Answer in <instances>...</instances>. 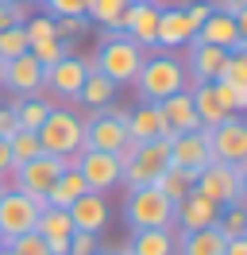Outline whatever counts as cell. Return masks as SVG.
<instances>
[{
    "label": "cell",
    "mask_w": 247,
    "mask_h": 255,
    "mask_svg": "<svg viewBox=\"0 0 247 255\" xmlns=\"http://www.w3.org/2000/svg\"><path fill=\"white\" fill-rule=\"evenodd\" d=\"M66 255H97V236H93V232H74Z\"/></svg>",
    "instance_id": "obj_43"
},
{
    "label": "cell",
    "mask_w": 247,
    "mask_h": 255,
    "mask_svg": "<svg viewBox=\"0 0 247 255\" xmlns=\"http://www.w3.org/2000/svg\"><path fill=\"white\" fill-rule=\"evenodd\" d=\"M8 190H12V186H8V178H0V197H4Z\"/></svg>",
    "instance_id": "obj_48"
},
{
    "label": "cell",
    "mask_w": 247,
    "mask_h": 255,
    "mask_svg": "<svg viewBox=\"0 0 247 255\" xmlns=\"http://www.w3.org/2000/svg\"><path fill=\"white\" fill-rule=\"evenodd\" d=\"M158 8L162 4H147V0H131L124 12V27L120 31L143 50H158L154 47V31H158Z\"/></svg>",
    "instance_id": "obj_16"
},
{
    "label": "cell",
    "mask_w": 247,
    "mask_h": 255,
    "mask_svg": "<svg viewBox=\"0 0 247 255\" xmlns=\"http://www.w3.org/2000/svg\"><path fill=\"white\" fill-rule=\"evenodd\" d=\"M193 190L205 193L209 201H216L220 209L244 205V193H247V162H209L205 170L193 174Z\"/></svg>",
    "instance_id": "obj_5"
},
{
    "label": "cell",
    "mask_w": 247,
    "mask_h": 255,
    "mask_svg": "<svg viewBox=\"0 0 247 255\" xmlns=\"http://www.w3.org/2000/svg\"><path fill=\"white\" fill-rule=\"evenodd\" d=\"M209 151L213 162H247V124L240 116H228L224 124L209 128Z\"/></svg>",
    "instance_id": "obj_12"
},
{
    "label": "cell",
    "mask_w": 247,
    "mask_h": 255,
    "mask_svg": "<svg viewBox=\"0 0 247 255\" xmlns=\"http://www.w3.org/2000/svg\"><path fill=\"white\" fill-rule=\"evenodd\" d=\"M8 151H12V162H15V166H19V162H27V159H35V155H43L39 135L27 131V128H15L12 135H8Z\"/></svg>",
    "instance_id": "obj_32"
},
{
    "label": "cell",
    "mask_w": 247,
    "mask_h": 255,
    "mask_svg": "<svg viewBox=\"0 0 247 255\" xmlns=\"http://www.w3.org/2000/svg\"><path fill=\"white\" fill-rule=\"evenodd\" d=\"M116 159H120V182L127 186V190L154 186L158 174L170 166V139H154V143H127Z\"/></svg>",
    "instance_id": "obj_3"
},
{
    "label": "cell",
    "mask_w": 247,
    "mask_h": 255,
    "mask_svg": "<svg viewBox=\"0 0 247 255\" xmlns=\"http://www.w3.org/2000/svg\"><path fill=\"white\" fill-rule=\"evenodd\" d=\"M39 147L43 155H62V159H74L77 151L85 147V116H77L74 109H62L50 105L46 120L39 124Z\"/></svg>",
    "instance_id": "obj_4"
},
{
    "label": "cell",
    "mask_w": 247,
    "mask_h": 255,
    "mask_svg": "<svg viewBox=\"0 0 247 255\" xmlns=\"http://www.w3.org/2000/svg\"><path fill=\"white\" fill-rule=\"evenodd\" d=\"M8 4H35V0H8ZM39 4H43V0H39Z\"/></svg>",
    "instance_id": "obj_50"
},
{
    "label": "cell",
    "mask_w": 247,
    "mask_h": 255,
    "mask_svg": "<svg viewBox=\"0 0 247 255\" xmlns=\"http://www.w3.org/2000/svg\"><path fill=\"white\" fill-rule=\"evenodd\" d=\"M15 124L27 128V131H39V124L46 120V112H50V101H43V97H15Z\"/></svg>",
    "instance_id": "obj_30"
},
{
    "label": "cell",
    "mask_w": 247,
    "mask_h": 255,
    "mask_svg": "<svg viewBox=\"0 0 247 255\" xmlns=\"http://www.w3.org/2000/svg\"><path fill=\"white\" fill-rule=\"evenodd\" d=\"M209 16H213V4H205V0H189V4H185V19H189V27H193V31H197Z\"/></svg>",
    "instance_id": "obj_44"
},
{
    "label": "cell",
    "mask_w": 247,
    "mask_h": 255,
    "mask_svg": "<svg viewBox=\"0 0 247 255\" xmlns=\"http://www.w3.org/2000/svg\"><path fill=\"white\" fill-rule=\"evenodd\" d=\"M213 162L209 151V128H193V131H178L170 135V166H182L189 174H197Z\"/></svg>",
    "instance_id": "obj_11"
},
{
    "label": "cell",
    "mask_w": 247,
    "mask_h": 255,
    "mask_svg": "<svg viewBox=\"0 0 247 255\" xmlns=\"http://www.w3.org/2000/svg\"><path fill=\"white\" fill-rule=\"evenodd\" d=\"M23 19H27V4H8V0H0V31L19 27Z\"/></svg>",
    "instance_id": "obj_42"
},
{
    "label": "cell",
    "mask_w": 247,
    "mask_h": 255,
    "mask_svg": "<svg viewBox=\"0 0 247 255\" xmlns=\"http://www.w3.org/2000/svg\"><path fill=\"white\" fill-rule=\"evenodd\" d=\"M74 170L85 178L89 193H108V190L120 186V159L108 155V151H89V147H81L74 155Z\"/></svg>",
    "instance_id": "obj_10"
},
{
    "label": "cell",
    "mask_w": 247,
    "mask_h": 255,
    "mask_svg": "<svg viewBox=\"0 0 247 255\" xmlns=\"http://www.w3.org/2000/svg\"><path fill=\"white\" fill-rule=\"evenodd\" d=\"M174 228H143V232H131L127 240V255H174Z\"/></svg>",
    "instance_id": "obj_26"
},
{
    "label": "cell",
    "mask_w": 247,
    "mask_h": 255,
    "mask_svg": "<svg viewBox=\"0 0 247 255\" xmlns=\"http://www.w3.org/2000/svg\"><path fill=\"white\" fill-rule=\"evenodd\" d=\"M224 255H247V236L224 240Z\"/></svg>",
    "instance_id": "obj_47"
},
{
    "label": "cell",
    "mask_w": 247,
    "mask_h": 255,
    "mask_svg": "<svg viewBox=\"0 0 247 255\" xmlns=\"http://www.w3.org/2000/svg\"><path fill=\"white\" fill-rule=\"evenodd\" d=\"M174 255H224L220 228H201V232H178Z\"/></svg>",
    "instance_id": "obj_27"
},
{
    "label": "cell",
    "mask_w": 247,
    "mask_h": 255,
    "mask_svg": "<svg viewBox=\"0 0 247 255\" xmlns=\"http://www.w3.org/2000/svg\"><path fill=\"white\" fill-rule=\"evenodd\" d=\"M0 85H4V62H0Z\"/></svg>",
    "instance_id": "obj_51"
},
{
    "label": "cell",
    "mask_w": 247,
    "mask_h": 255,
    "mask_svg": "<svg viewBox=\"0 0 247 255\" xmlns=\"http://www.w3.org/2000/svg\"><path fill=\"white\" fill-rule=\"evenodd\" d=\"M85 70H89V58L66 54L62 62H54V66L43 70V89L66 97V101H77V89H81V81H85Z\"/></svg>",
    "instance_id": "obj_13"
},
{
    "label": "cell",
    "mask_w": 247,
    "mask_h": 255,
    "mask_svg": "<svg viewBox=\"0 0 247 255\" xmlns=\"http://www.w3.org/2000/svg\"><path fill=\"white\" fill-rule=\"evenodd\" d=\"M131 0H89V23L105 27V31H120L124 27V12H127Z\"/></svg>",
    "instance_id": "obj_29"
},
{
    "label": "cell",
    "mask_w": 247,
    "mask_h": 255,
    "mask_svg": "<svg viewBox=\"0 0 247 255\" xmlns=\"http://www.w3.org/2000/svg\"><path fill=\"white\" fill-rule=\"evenodd\" d=\"M15 170V162H12V151H8V139H0V178H8Z\"/></svg>",
    "instance_id": "obj_46"
},
{
    "label": "cell",
    "mask_w": 247,
    "mask_h": 255,
    "mask_svg": "<svg viewBox=\"0 0 247 255\" xmlns=\"http://www.w3.org/2000/svg\"><path fill=\"white\" fill-rule=\"evenodd\" d=\"M81 193H89V186H85V178L77 174L74 166H66V170L58 174V182L50 186V193H46V201H43V205H54V209H70V205L77 201V197H81Z\"/></svg>",
    "instance_id": "obj_28"
},
{
    "label": "cell",
    "mask_w": 247,
    "mask_h": 255,
    "mask_svg": "<svg viewBox=\"0 0 247 255\" xmlns=\"http://www.w3.org/2000/svg\"><path fill=\"white\" fill-rule=\"evenodd\" d=\"M46 16H85L89 12V0H43Z\"/></svg>",
    "instance_id": "obj_41"
},
{
    "label": "cell",
    "mask_w": 247,
    "mask_h": 255,
    "mask_svg": "<svg viewBox=\"0 0 247 255\" xmlns=\"http://www.w3.org/2000/svg\"><path fill=\"white\" fill-rule=\"evenodd\" d=\"M216 228H220V236H224V240L247 236V209H244V205H228V209H220V217H216Z\"/></svg>",
    "instance_id": "obj_34"
},
{
    "label": "cell",
    "mask_w": 247,
    "mask_h": 255,
    "mask_svg": "<svg viewBox=\"0 0 247 255\" xmlns=\"http://www.w3.org/2000/svg\"><path fill=\"white\" fill-rule=\"evenodd\" d=\"M15 112H12V105H0V139H8V135H12L15 131Z\"/></svg>",
    "instance_id": "obj_45"
},
{
    "label": "cell",
    "mask_w": 247,
    "mask_h": 255,
    "mask_svg": "<svg viewBox=\"0 0 247 255\" xmlns=\"http://www.w3.org/2000/svg\"><path fill=\"white\" fill-rule=\"evenodd\" d=\"M66 166H74V159H62V155H35V159L19 162L12 174H8V186L19 193H27L35 201H46L50 186L58 182V174Z\"/></svg>",
    "instance_id": "obj_6"
},
{
    "label": "cell",
    "mask_w": 247,
    "mask_h": 255,
    "mask_svg": "<svg viewBox=\"0 0 247 255\" xmlns=\"http://www.w3.org/2000/svg\"><path fill=\"white\" fill-rule=\"evenodd\" d=\"M4 89H12L15 97H39L43 93V66L31 58V50H23L12 62H4Z\"/></svg>",
    "instance_id": "obj_19"
},
{
    "label": "cell",
    "mask_w": 247,
    "mask_h": 255,
    "mask_svg": "<svg viewBox=\"0 0 247 255\" xmlns=\"http://www.w3.org/2000/svg\"><path fill=\"white\" fill-rule=\"evenodd\" d=\"M35 232L46 240L50 255H66V252H70V236H74L77 228H74V221H70V213H66V209L43 205L39 221H35Z\"/></svg>",
    "instance_id": "obj_20"
},
{
    "label": "cell",
    "mask_w": 247,
    "mask_h": 255,
    "mask_svg": "<svg viewBox=\"0 0 247 255\" xmlns=\"http://www.w3.org/2000/svg\"><path fill=\"white\" fill-rule=\"evenodd\" d=\"M131 85H135L139 101L158 105V101H166L170 93L189 89L185 62L178 58V54H170V50H151V54L143 58V66H139V74H135V81H131Z\"/></svg>",
    "instance_id": "obj_1"
},
{
    "label": "cell",
    "mask_w": 247,
    "mask_h": 255,
    "mask_svg": "<svg viewBox=\"0 0 247 255\" xmlns=\"http://www.w3.org/2000/svg\"><path fill=\"white\" fill-rule=\"evenodd\" d=\"M154 190L162 193V197H170V201L178 205L185 193L193 190V174H189V170H182V166H166V170L158 174V182H154Z\"/></svg>",
    "instance_id": "obj_31"
},
{
    "label": "cell",
    "mask_w": 247,
    "mask_h": 255,
    "mask_svg": "<svg viewBox=\"0 0 247 255\" xmlns=\"http://www.w3.org/2000/svg\"><path fill=\"white\" fill-rule=\"evenodd\" d=\"M216 217H220V205L209 201L205 193L189 190L174 205V228L178 232H201V228H216Z\"/></svg>",
    "instance_id": "obj_14"
},
{
    "label": "cell",
    "mask_w": 247,
    "mask_h": 255,
    "mask_svg": "<svg viewBox=\"0 0 247 255\" xmlns=\"http://www.w3.org/2000/svg\"><path fill=\"white\" fill-rule=\"evenodd\" d=\"M27 50V35H23V23L19 27H8V31H0V62H12Z\"/></svg>",
    "instance_id": "obj_35"
},
{
    "label": "cell",
    "mask_w": 247,
    "mask_h": 255,
    "mask_svg": "<svg viewBox=\"0 0 247 255\" xmlns=\"http://www.w3.org/2000/svg\"><path fill=\"white\" fill-rule=\"evenodd\" d=\"M224 58H228V50L220 47H209V43H185V78L189 85H197V81H220V70H224Z\"/></svg>",
    "instance_id": "obj_17"
},
{
    "label": "cell",
    "mask_w": 247,
    "mask_h": 255,
    "mask_svg": "<svg viewBox=\"0 0 247 255\" xmlns=\"http://www.w3.org/2000/svg\"><path fill=\"white\" fill-rule=\"evenodd\" d=\"M8 248H12L15 255H50V248H46V240L39 236V232H23V236L8 240Z\"/></svg>",
    "instance_id": "obj_40"
},
{
    "label": "cell",
    "mask_w": 247,
    "mask_h": 255,
    "mask_svg": "<svg viewBox=\"0 0 247 255\" xmlns=\"http://www.w3.org/2000/svg\"><path fill=\"white\" fill-rule=\"evenodd\" d=\"M116 255H127V252H116Z\"/></svg>",
    "instance_id": "obj_53"
},
{
    "label": "cell",
    "mask_w": 247,
    "mask_h": 255,
    "mask_svg": "<svg viewBox=\"0 0 247 255\" xmlns=\"http://www.w3.org/2000/svg\"><path fill=\"white\" fill-rule=\"evenodd\" d=\"M39 213H43V201H35L19 190H8L0 197V244L23 236V232H35Z\"/></svg>",
    "instance_id": "obj_9"
},
{
    "label": "cell",
    "mask_w": 247,
    "mask_h": 255,
    "mask_svg": "<svg viewBox=\"0 0 247 255\" xmlns=\"http://www.w3.org/2000/svg\"><path fill=\"white\" fill-rule=\"evenodd\" d=\"M116 89H120V85H112V81L93 66V58H89L85 81H81V89H77V101L85 105V112H105L108 105H116Z\"/></svg>",
    "instance_id": "obj_23"
},
{
    "label": "cell",
    "mask_w": 247,
    "mask_h": 255,
    "mask_svg": "<svg viewBox=\"0 0 247 255\" xmlns=\"http://www.w3.org/2000/svg\"><path fill=\"white\" fill-rule=\"evenodd\" d=\"M220 81H228L236 89H247V54H228L224 70H220Z\"/></svg>",
    "instance_id": "obj_37"
},
{
    "label": "cell",
    "mask_w": 247,
    "mask_h": 255,
    "mask_svg": "<svg viewBox=\"0 0 247 255\" xmlns=\"http://www.w3.org/2000/svg\"><path fill=\"white\" fill-rule=\"evenodd\" d=\"M127 139V109L108 105L105 112H89L85 116V147L89 151H108V155H120Z\"/></svg>",
    "instance_id": "obj_8"
},
{
    "label": "cell",
    "mask_w": 247,
    "mask_h": 255,
    "mask_svg": "<svg viewBox=\"0 0 247 255\" xmlns=\"http://www.w3.org/2000/svg\"><path fill=\"white\" fill-rule=\"evenodd\" d=\"M158 112H162V120H166V128L178 135V131H193L197 124V112H193V101H189V89H182V93H170L166 101H158Z\"/></svg>",
    "instance_id": "obj_25"
},
{
    "label": "cell",
    "mask_w": 247,
    "mask_h": 255,
    "mask_svg": "<svg viewBox=\"0 0 247 255\" xmlns=\"http://www.w3.org/2000/svg\"><path fill=\"white\" fill-rule=\"evenodd\" d=\"M197 43H209V47H220L228 54H247V35L236 27V19L224 16V12H213V16L193 31Z\"/></svg>",
    "instance_id": "obj_15"
},
{
    "label": "cell",
    "mask_w": 247,
    "mask_h": 255,
    "mask_svg": "<svg viewBox=\"0 0 247 255\" xmlns=\"http://www.w3.org/2000/svg\"><path fill=\"white\" fill-rule=\"evenodd\" d=\"M97 255H101V252H97Z\"/></svg>",
    "instance_id": "obj_54"
},
{
    "label": "cell",
    "mask_w": 247,
    "mask_h": 255,
    "mask_svg": "<svg viewBox=\"0 0 247 255\" xmlns=\"http://www.w3.org/2000/svg\"><path fill=\"white\" fill-rule=\"evenodd\" d=\"M189 101H193V112H197V124L201 128H216V124H224V120L232 116V112L220 105L213 81H197V85H189Z\"/></svg>",
    "instance_id": "obj_24"
},
{
    "label": "cell",
    "mask_w": 247,
    "mask_h": 255,
    "mask_svg": "<svg viewBox=\"0 0 247 255\" xmlns=\"http://www.w3.org/2000/svg\"><path fill=\"white\" fill-rule=\"evenodd\" d=\"M216 85V97H220V105L232 112V116H240V112L247 109V89H236V85H228V81H213Z\"/></svg>",
    "instance_id": "obj_38"
},
{
    "label": "cell",
    "mask_w": 247,
    "mask_h": 255,
    "mask_svg": "<svg viewBox=\"0 0 247 255\" xmlns=\"http://www.w3.org/2000/svg\"><path fill=\"white\" fill-rule=\"evenodd\" d=\"M174 131L166 128L158 105L151 101H139L135 109H127V139L131 143H154V139H170Z\"/></svg>",
    "instance_id": "obj_18"
},
{
    "label": "cell",
    "mask_w": 247,
    "mask_h": 255,
    "mask_svg": "<svg viewBox=\"0 0 247 255\" xmlns=\"http://www.w3.org/2000/svg\"><path fill=\"white\" fill-rule=\"evenodd\" d=\"M147 4H158V0H147Z\"/></svg>",
    "instance_id": "obj_52"
},
{
    "label": "cell",
    "mask_w": 247,
    "mask_h": 255,
    "mask_svg": "<svg viewBox=\"0 0 247 255\" xmlns=\"http://www.w3.org/2000/svg\"><path fill=\"white\" fill-rule=\"evenodd\" d=\"M89 27H93L89 16H54V35L58 39H81Z\"/></svg>",
    "instance_id": "obj_39"
},
{
    "label": "cell",
    "mask_w": 247,
    "mask_h": 255,
    "mask_svg": "<svg viewBox=\"0 0 247 255\" xmlns=\"http://www.w3.org/2000/svg\"><path fill=\"white\" fill-rule=\"evenodd\" d=\"M66 213H70V221H74L77 232H93V236H101L105 224H108V201H105V193H81Z\"/></svg>",
    "instance_id": "obj_21"
},
{
    "label": "cell",
    "mask_w": 247,
    "mask_h": 255,
    "mask_svg": "<svg viewBox=\"0 0 247 255\" xmlns=\"http://www.w3.org/2000/svg\"><path fill=\"white\" fill-rule=\"evenodd\" d=\"M193 43V27L185 19V8H158V31H154V47L158 50H178Z\"/></svg>",
    "instance_id": "obj_22"
},
{
    "label": "cell",
    "mask_w": 247,
    "mask_h": 255,
    "mask_svg": "<svg viewBox=\"0 0 247 255\" xmlns=\"http://www.w3.org/2000/svg\"><path fill=\"white\" fill-rule=\"evenodd\" d=\"M147 58V50L135 47L124 31H101V47L93 54V66L105 74L112 85H131L139 74V66Z\"/></svg>",
    "instance_id": "obj_2"
},
{
    "label": "cell",
    "mask_w": 247,
    "mask_h": 255,
    "mask_svg": "<svg viewBox=\"0 0 247 255\" xmlns=\"http://www.w3.org/2000/svg\"><path fill=\"white\" fill-rule=\"evenodd\" d=\"M0 255H15L12 248H8V244H0Z\"/></svg>",
    "instance_id": "obj_49"
},
{
    "label": "cell",
    "mask_w": 247,
    "mask_h": 255,
    "mask_svg": "<svg viewBox=\"0 0 247 255\" xmlns=\"http://www.w3.org/2000/svg\"><path fill=\"white\" fill-rule=\"evenodd\" d=\"M23 35H27V47L43 43V39H58L54 35V16H27L23 19Z\"/></svg>",
    "instance_id": "obj_36"
},
{
    "label": "cell",
    "mask_w": 247,
    "mask_h": 255,
    "mask_svg": "<svg viewBox=\"0 0 247 255\" xmlns=\"http://www.w3.org/2000/svg\"><path fill=\"white\" fill-rule=\"evenodd\" d=\"M124 221L131 224V232H143V228H174V201H170V197H162L154 186L127 190V201H124Z\"/></svg>",
    "instance_id": "obj_7"
},
{
    "label": "cell",
    "mask_w": 247,
    "mask_h": 255,
    "mask_svg": "<svg viewBox=\"0 0 247 255\" xmlns=\"http://www.w3.org/2000/svg\"><path fill=\"white\" fill-rule=\"evenodd\" d=\"M31 58H35V62L43 66H54V62H62V58H66V54H74V47H70V39H43V43H31Z\"/></svg>",
    "instance_id": "obj_33"
}]
</instances>
